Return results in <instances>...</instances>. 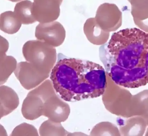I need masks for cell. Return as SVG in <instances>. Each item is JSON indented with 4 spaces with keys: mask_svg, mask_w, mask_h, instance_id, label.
Here are the masks:
<instances>
[{
    "mask_svg": "<svg viewBox=\"0 0 148 136\" xmlns=\"http://www.w3.org/2000/svg\"><path fill=\"white\" fill-rule=\"evenodd\" d=\"M107 50V73L116 84L130 88L148 84V33L138 28L115 32Z\"/></svg>",
    "mask_w": 148,
    "mask_h": 136,
    "instance_id": "6da1fadb",
    "label": "cell"
},
{
    "mask_svg": "<svg viewBox=\"0 0 148 136\" xmlns=\"http://www.w3.org/2000/svg\"><path fill=\"white\" fill-rule=\"evenodd\" d=\"M50 78L60 97L71 102L99 97L108 84L107 72L102 66L76 58L59 60L51 70Z\"/></svg>",
    "mask_w": 148,
    "mask_h": 136,
    "instance_id": "7a4b0ae2",
    "label": "cell"
},
{
    "mask_svg": "<svg viewBox=\"0 0 148 136\" xmlns=\"http://www.w3.org/2000/svg\"><path fill=\"white\" fill-rule=\"evenodd\" d=\"M22 52L26 61L42 74L49 75L56 63V49L42 41H28L23 45Z\"/></svg>",
    "mask_w": 148,
    "mask_h": 136,
    "instance_id": "3957f363",
    "label": "cell"
},
{
    "mask_svg": "<svg viewBox=\"0 0 148 136\" xmlns=\"http://www.w3.org/2000/svg\"><path fill=\"white\" fill-rule=\"evenodd\" d=\"M95 18L101 28L109 33L116 31L122 24V13L114 3H105L101 4Z\"/></svg>",
    "mask_w": 148,
    "mask_h": 136,
    "instance_id": "277c9868",
    "label": "cell"
},
{
    "mask_svg": "<svg viewBox=\"0 0 148 136\" xmlns=\"http://www.w3.org/2000/svg\"><path fill=\"white\" fill-rule=\"evenodd\" d=\"M112 84L113 96L110 108L111 112L125 118L133 117L134 95L128 90L113 81Z\"/></svg>",
    "mask_w": 148,
    "mask_h": 136,
    "instance_id": "5b68a950",
    "label": "cell"
},
{
    "mask_svg": "<svg viewBox=\"0 0 148 136\" xmlns=\"http://www.w3.org/2000/svg\"><path fill=\"white\" fill-rule=\"evenodd\" d=\"M66 32L62 24L58 21L40 23L36 28L35 37L53 47L61 45L66 37Z\"/></svg>",
    "mask_w": 148,
    "mask_h": 136,
    "instance_id": "8992f818",
    "label": "cell"
},
{
    "mask_svg": "<svg viewBox=\"0 0 148 136\" xmlns=\"http://www.w3.org/2000/svg\"><path fill=\"white\" fill-rule=\"evenodd\" d=\"M63 0H34L33 14L36 21L47 23L56 21Z\"/></svg>",
    "mask_w": 148,
    "mask_h": 136,
    "instance_id": "52a82bcc",
    "label": "cell"
},
{
    "mask_svg": "<svg viewBox=\"0 0 148 136\" xmlns=\"http://www.w3.org/2000/svg\"><path fill=\"white\" fill-rule=\"evenodd\" d=\"M14 74L22 86L27 90L34 88L49 76L41 73L30 63L27 61L19 63Z\"/></svg>",
    "mask_w": 148,
    "mask_h": 136,
    "instance_id": "ba28073f",
    "label": "cell"
},
{
    "mask_svg": "<svg viewBox=\"0 0 148 136\" xmlns=\"http://www.w3.org/2000/svg\"><path fill=\"white\" fill-rule=\"evenodd\" d=\"M19 104V97L14 90L5 85L0 87V120L13 112Z\"/></svg>",
    "mask_w": 148,
    "mask_h": 136,
    "instance_id": "9c48e42d",
    "label": "cell"
},
{
    "mask_svg": "<svg viewBox=\"0 0 148 136\" xmlns=\"http://www.w3.org/2000/svg\"><path fill=\"white\" fill-rule=\"evenodd\" d=\"M83 30L88 40L95 45L104 44L110 37L109 32L103 30L97 24L95 17H91L86 20L84 25Z\"/></svg>",
    "mask_w": 148,
    "mask_h": 136,
    "instance_id": "30bf717a",
    "label": "cell"
},
{
    "mask_svg": "<svg viewBox=\"0 0 148 136\" xmlns=\"http://www.w3.org/2000/svg\"><path fill=\"white\" fill-rule=\"evenodd\" d=\"M120 128V134L123 136H143L147 127V122L141 116L129 117Z\"/></svg>",
    "mask_w": 148,
    "mask_h": 136,
    "instance_id": "8fae6325",
    "label": "cell"
},
{
    "mask_svg": "<svg viewBox=\"0 0 148 136\" xmlns=\"http://www.w3.org/2000/svg\"><path fill=\"white\" fill-rule=\"evenodd\" d=\"M33 3L29 0H24L17 3L15 6L14 13L22 24H33L36 21L33 14Z\"/></svg>",
    "mask_w": 148,
    "mask_h": 136,
    "instance_id": "7c38bea8",
    "label": "cell"
},
{
    "mask_svg": "<svg viewBox=\"0 0 148 136\" xmlns=\"http://www.w3.org/2000/svg\"><path fill=\"white\" fill-rule=\"evenodd\" d=\"M21 25V22L13 11H5L0 15V29L4 33L15 34L19 31Z\"/></svg>",
    "mask_w": 148,
    "mask_h": 136,
    "instance_id": "4fadbf2b",
    "label": "cell"
},
{
    "mask_svg": "<svg viewBox=\"0 0 148 136\" xmlns=\"http://www.w3.org/2000/svg\"><path fill=\"white\" fill-rule=\"evenodd\" d=\"M134 116L143 117L148 126V90L134 95Z\"/></svg>",
    "mask_w": 148,
    "mask_h": 136,
    "instance_id": "5bb4252c",
    "label": "cell"
},
{
    "mask_svg": "<svg viewBox=\"0 0 148 136\" xmlns=\"http://www.w3.org/2000/svg\"><path fill=\"white\" fill-rule=\"evenodd\" d=\"M17 61L14 57L11 56H6L0 61V85L7 82L9 77L15 70Z\"/></svg>",
    "mask_w": 148,
    "mask_h": 136,
    "instance_id": "9a60e30c",
    "label": "cell"
},
{
    "mask_svg": "<svg viewBox=\"0 0 148 136\" xmlns=\"http://www.w3.org/2000/svg\"><path fill=\"white\" fill-rule=\"evenodd\" d=\"M131 5L133 19L143 20L148 18V0H127Z\"/></svg>",
    "mask_w": 148,
    "mask_h": 136,
    "instance_id": "2e32d148",
    "label": "cell"
},
{
    "mask_svg": "<svg viewBox=\"0 0 148 136\" xmlns=\"http://www.w3.org/2000/svg\"><path fill=\"white\" fill-rule=\"evenodd\" d=\"M9 47L8 40L0 35V61L4 59Z\"/></svg>",
    "mask_w": 148,
    "mask_h": 136,
    "instance_id": "e0dca14e",
    "label": "cell"
},
{
    "mask_svg": "<svg viewBox=\"0 0 148 136\" xmlns=\"http://www.w3.org/2000/svg\"><path fill=\"white\" fill-rule=\"evenodd\" d=\"M135 24L139 29L144 32L148 33V18L143 20L134 19Z\"/></svg>",
    "mask_w": 148,
    "mask_h": 136,
    "instance_id": "ac0fdd59",
    "label": "cell"
},
{
    "mask_svg": "<svg viewBox=\"0 0 148 136\" xmlns=\"http://www.w3.org/2000/svg\"><path fill=\"white\" fill-rule=\"evenodd\" d=\"M0 135H8L6 130L4 129V128L1 124H0Z\"/></svg>",
    "mask_w": 148,
    "mask_h": 136,
    "instance_id": "d6986e66",
    "label": "cell"
},
{
    "mask_svg": "<svg viewBox=\"0 0 148 136\" xmlns=\"http://www.w3.org/2000/svg\"><path fill=\"white\" fill-rule=\"evenodd\" d=\"M8 1L13 2H17L20 1H23V0H8Z\"/></svg>",
    "mask_w": 148,
    "mask_h": 136,
    "instance_id": "ffe728a7",
    "label": "cell"
},
{
    "mask_svg": "<svg viewBox=\"0 0 148 136\" xmlns=\"http://www.w3.org/2000/svg\"><path fill=\"white\" fill-rule=\"evenodd\" d=\"M145 135L146 136H148V128L147 129V131H146V134H145Z\"/></svg>",
    "mask_w": 148,
    "mask_h": 136,
    "instance_id": "44dd1931",
    "label": "cell"
}]
</instances>
